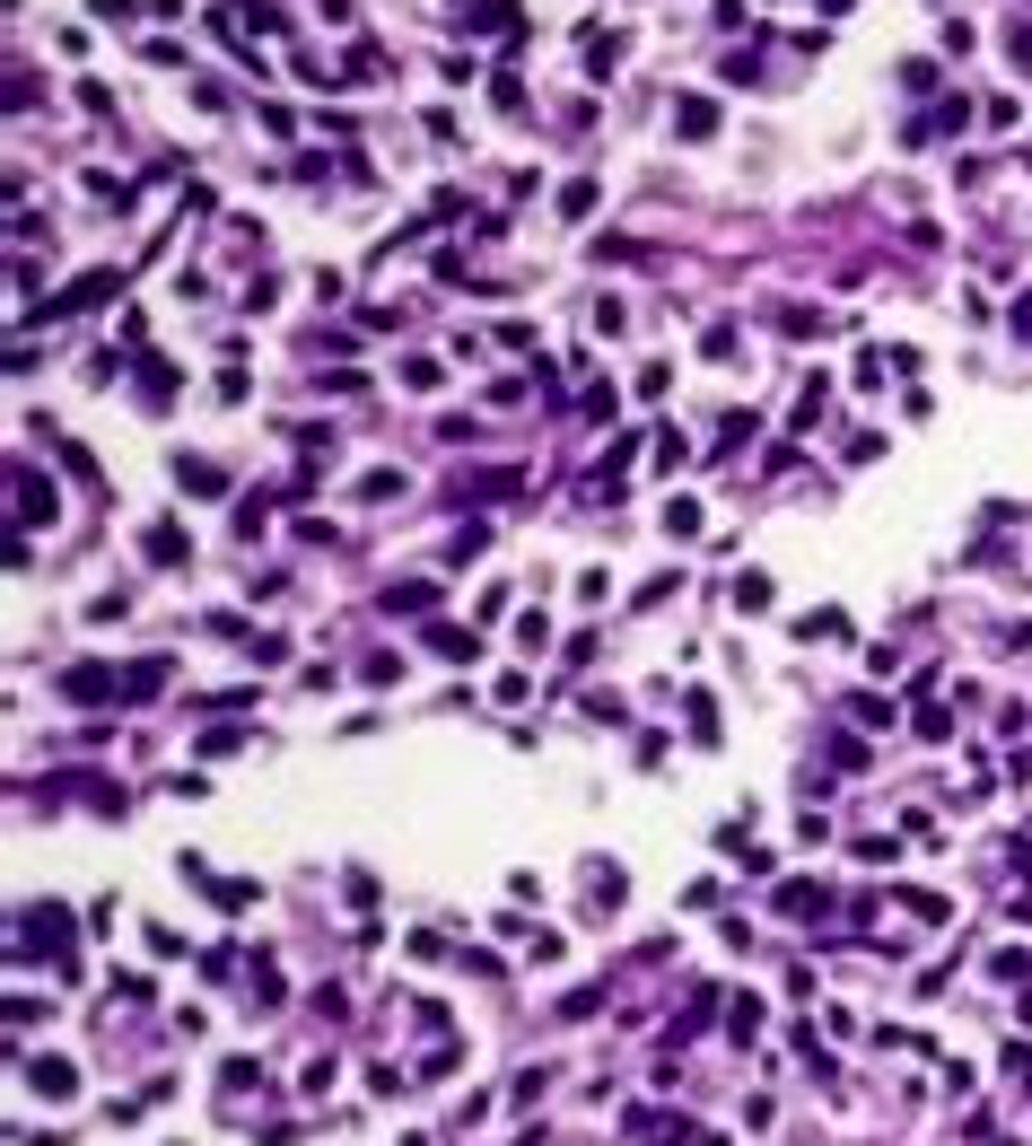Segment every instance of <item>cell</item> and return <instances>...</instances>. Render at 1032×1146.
<instances>
[{"instance_id":"6da1fadb","label":"cell","mask_w":1032,"mask_h":1146,"mask_svg":"<svg viewBox=\"0 0 1032 1146\" xmlns=\"http://www.w3.org/2000/svg\"><path fill=\"white\" fill-rule=\"evenodd\" d=\"M26 1076H35V1085H44V1094H53V1103H62V1094H71V1068H62V1059H35V1068H26Z\"/></svg>"}]
</instances>
